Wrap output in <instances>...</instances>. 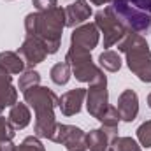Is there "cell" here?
I'll return each instance as SVG.
<instances>
[{"label": "cell", "instance_id": "obj_26", "mask_svg": "<svg viewBox=\"0 0 151 151\" xmlns=\"http://www.w3.org/2000/svg\"><path fill=\"white\" fill-rule=\"evenodd\" d=\"M32 4H34V7L37 9L39 12H42V11H49V9L58 7L56 0H32Z\"/></svg>", "mask_w": 151, "mask_h": 151}, {"label": "cell", "instance_id": "obj_21", "mask_svg": "<svg viewBox=\"0 0 151 151\" xmlns=\"http://www.w3.org/2000/svg\"><path fill=\"white\" fill-rule=\"evenodd\" d=\"M114 151H142L141 146L132 139V137H116L113 141Z\"/></svg>", "mask_w": 151, "mask_h": 151}, {"label": "cell", "instance_id": "obj_24", "mask_svg": "<svg viewBox=\"0 0 151 151\" xmlns=\"http://www.w3.org/2000/svg\"><path fill=\"white\" fill-rule=\"evenodd\" d=\"M137 139H139L141 146L151 148V119L144 121V123L137 128Z\"/></svg>", "mask_w": 151, "mask_h": 151}, {"label": "cell", "instance_id": "obj_20", "mask_svg": "<svg viewBox=\"0 0 151 151\" xmlns=\"http://www.w3.org/2000/svg\"><path fill=\"white\" fill-rule=\"evenodd\" d=\"M39 83H40V74H39L37 70H34V69H28V70H25L23 74L19 76V83H18V86H19L21 91H27L28 88L37 86Z\"/></svg>", "mask_w": 151, "mask_h": 151}, {"label": "cell", "instance_id": "obj_12", "mask_svg": "<svg viewBox=\"0 0 151 151\" xmlns=\"http://www.w3.org/2000/svg\"><path fill=\"white\" fill-rule=\"evenodd\" d=\"M118 113L123 121L132 123L139 114V97L134 90H125L118 99Z\"/></svg>", "mask_w": 151, "mask_h": 151}, {"label": "cell", "instance_id": "obj_17", "mask_svg": "<svg viewBox=\"0 0 151 151\" xmlns=\"http://www.w3.org/2000/svg\"><path fill=\"white\" fill-rule=\"evenodd\" d=\"M0 67L9 74H21L25 70V62L18 53L2 51L0 53Z\"/></svg>", "mask_w": 151, "mask_h": 151}, {"label": "cell", "instance_id": "obj_7", "mask_svg": "<svg viewBox=\"0 0 151 151\" xmlns=\"http://www.w3.org/2000/svg\"><path fill=\"white\" fill-rule=\"evenodd\" d=\"M109 93H107V79L106 76L99 81L91 83L86 90V109L95 119H100L109 107Z\"/></svg>", "mask_w": 151, "mask_h": 151}, {"label": "cell", "instance_id": "obj_10", "mask_svg": "<svg viewBox=\"0 0 151 151\" xmlns=\"http://www.w3.org/2000/svg\"><path fill=\"white\" fill-rule=\"evenodd\" d=\"M99 40H100V32H99L97 25L95 23H83L74 28V32L70 35V46L91 51L97 47Z\"/></svg>", "mask_w": 151, "mask_h": 151}, {"label": "cell", "instance_id": "obj_27", "mask_svg": "<svg viewBox=\"0 0 151 151\" xmlns=\"http://www.w3.org/2000/svg\"><path fill=\"white\" fill-rule=\"evenodd\" d=\"M2 151H16V146L12 144V141H7L2 144Z\"/></svg>", "mask_w": 151, "mask_h": 151}, {"label": "cell", "instance_id": "obj_15", "mask_svg": "<svg viewBox=\"0 0 151 151\" xmlns=\"http://www.w3.org/2000/svg\"><path fill=\"white\" fill-rule=\"evenodd\" d=\"M113 137L100 127L86 134V144L90 151H114L113 150Z\"/></svg>", "mask_w": 151, "mask_h": 151}, {"label": "cell", "instance_id": "obj_19", "mask_svg": "<svg viewBox=\"0 0 151 151\" xmlns=\"http://www.w3.org/2000/svg\"><path fill=\"white\" fill-rule=\"evenodd\" d=\"M49 76H51V81H53L55 84L63 86V84L69 83V79H70V76H72V69H70V65H69L67 62H60V63L53 65Z\"/></svg>", "mask_w": 151, "mask_h": 151}, {"label": "cell", "instance_id": "obj_3", "mask_svg": "<svg viewBox=\"0 0 151 151\" xmlns=\"http://www.w3.org/2000/svg\"><path fill=\"white\" fill-rule=\"evenodd\" d=\"M109 9L128 32L142 34L150 30L151 0H113Z\"/></svg>", "mask_w": 151, "mask_h": 151}, {"label": "cell", "instance_id": "obj_8", "mask_svg": "<svg viewBox=\"0 0 151 151\" xmlns=\"http://www.w3.org/2000/svg\"><path fill=\"white\" fill-rule=\"evenodd\" d=\"M53 142L65 146L69 151H86L88 144H86V134L74 125H56V132L51 137Z\"/></svg>", "mask_w": 151, "mask_h": 151}, {"label": "cell", "instance_id": "obj_9", "mask_svg": "<svg viewBox=\"0 0 151 151\" xmlns=\"http://www.w3.org/2000/svg\"><path fill=\"white\" fill-rule=\"evenodd\" d=\"M18 55L23 58L25 67L34 69L35 65L42 63V62L46 60V56H47L49 53H47L46 44H44L39 37H30V35H27V39L23 40V44H21L19 49H18Z\"/></svg>", "mask_w": 151, "mask_h": 151}, {"label": "cell", "instance_id": "obj_6", "mask_svg": "<svg viewBox=\"0 0 151 151\" xmlns=\"http://www.w3.org/2000/svg\"><path fill=\"white\" fill-rule=\"evenodd\" d=\"M95 25L99 32L104 35V47H113L121 39L127 35V28L118 21V18L113 14L109 5L95 14Z\"/></svg>", "mask_w": 151, "mask_h": 151}, {"label": "cell", "instance_id": "obj_2", "mask_svg": "<svg viewBox=\"0 0 151 151\" xmlns=\"http://www.w3.org/2000/svg\"><path fill=\"white\" fill-rule=\"evenodd\" d=\"M25 102L35 111V127L34 132L40 139H49L56 132V118H55V107L58 106V95L46 88V86H34L23 91Z\"/></svg>", "mask_w": 151, "mask_h": 151}, {"label": "cell", "instance_id": "obj_14", "mask_svg": "<svg viewBox=\"0 0 151 151\" xmlns=\"http://www.w3.org/2000/svg\"><path fill=\"white\" fill-rule=\"evenodd\" d=\"M18 102V90L12 86V77L0 67V114L5 107H12Z\"/></svg>", "mask_w": 151, "mask_h": 151}, {"label": "cell", "instance_id": "obj_18", "mask_svg": "<svg viewBox=\"0 0 151 151\" xmlns=\"http://www.w3.org/2000/svg\"><path fill=\"white\" fill-rule=\"evenodd\" d=\"M99 63L107 72H118L121 69V58H119V55L116 51H111V49H106L104 53H100Z\"/></svg>", "mask_w": 151, "mask_h": 151}, {"label": "cell", "instance_id": "obj_28", "mask_svg": "<svg viewBox=\"0 0 151 151\" xmlns=\"http://www.w3.org/2000/svg\"><path fill=\"white\" fill-rule=\"evenodd\" d=\"M93 5H106V4H111L113 0H90Z\"/></svg>", "mask_w": 151, "mask_h": 151}, {"label": "cell", "instance_id": "obj_30", "mask_svg": "<svg viewBox=\"0 0 151 151\" xmlns=\"http://www.w3.org/2000/svg\"><path fill=\"white\" fill-rule=\"evenodd\" d=\"M2 144H4V142H2ZM2 144H0V151H2Z\"/></svg>", "mask_w": 151, "mask_h": 151}, {"label": "cell", "instance_id": "obj_4", "mask_svg": "<svg viewBox=\"0 0 151 151\" xmlns=\"http://www.w3.org/2000/svg\"><path fill=\"white\" fill-rule=\"evenodd\" d=\"M118 51L127 56V65L135 76L141 74V70L151 62V51L146 39L135 32H127V35L118 42Z\"/></svg>", "mask_w": 151, "mask_h": 151}, {"label": "cell", "instance_id": "obj_1", "mask_svg": "<svg viewBox=\"0 0 151 151\" xmlns=\"http://www.w3.org/2000/svg\"><path fill=\"white\" fill-rule=\"evenodd\" d=\"M65 27V9L62 7H55L42 12H30L25 18L27 35L40 39L46 44L49 55L58 53L62 44V32Z\"/></svg>", "mask_w": 151, "mask_h": 151}, {"label": "cell", "instance_id": "obj_13", "mask_svg": "<svg viewBox=\"0 0 151 151\" xmlns=\"http://www.w3.org/2000/svg\"><path fill=\"white\" fill-rule=\"evenodd\" d=\"M90 16H91L90 4L86 0H76L65 9V25L70 28H76V27L83 25Z\"/></svg>", "mask_w": 151, "mask_h": 151}, {"label": "cell", "instance_id": "obj_5", "mask_svg": "<svg viewBox=\"0 0 151 151\" xmlns=\"http://www.w3.org/2000/svg\"><path fill=\"white\" fill-rule=\"evenodd\" d=\"M65 62L70 65L72 74L77 81L81 83H95L100 77H104V72L100 67H97L91 60V51L86 49H79V47H69Z\"/></svg>", "mask_w": 151, "mask_h": 151}, {"label": "cell", "instance_id": "obj_29", "mask_svg": "<svg viewBox=\"0 0 151 151\" xmlns=\"http://www.w3.org/2000/svg\"><path fill=\"white\" fill-rule=\"evenodd\" d=\"M148 106H150V109H151V93L148 95Z\"/></svg>", "mask_w": 151, "mask_h": 151}, {"label": "cell", "instance_id": "obj_16", "mask_svg": "<svg viewBox=\"0 0 151 151\" xmlns=\"http://www.w3.org/2000/svg\"><path fill=\"white\" fill-rule=\"evenodd\" d=\"M9 123L14 127V130H23L30 125V119H32V114L27 104H21V102H16L11 111H9Z\"/></svg>", "mask_w": 151, "mask_h": 151}, {"label": "cell", "instance_id": "obj_11", "mask_svg": "<svg viewBox=\"0 0 151 151\" xmlns=\"http://www.w3.org/2000/svg\"><path fill=\"white\" fill-rule=\"evenodd\" d=\"M84 99H86V88H76V90L63 93L62 97H58V107L62 114L74 116L81 111Z\"/></svg>", "mask_w": 151, "mask_h": 151}, {"label": "cell", "instance_id": "obj_23", "mask_svg": "<svg viewBox=\"0 0 151 151\" xmlns=\"http://www.w3.org/2000/svg\"><path fill=\"white\" fill-rule=\"evenodd\" d=\"M16 151H46V148L39 141L37 135H30V137H25V141L19 146H16Z\"/></svg>", "mask_w": 151, "mask_h": 151}, {"label": "cell", "instance_id": "obj_22", "mask_svg": "<svg viewBox=\"0 0 151 151\" xmlns=\"http://www.w3.org/2000/svg\"><path fill=\"white\" fill-rule=\"evenodd\" d=\"M119 119H121V116L118 113V109L114 107V106H109L107 107V111L104 113V116L99 119L100 123H102V127H111V128H116L118 127V123H119Z\"/></svg>", "mask_w": 151, "mask_h": 151}, {"label": "cell", "instance_id": "obj_25", "mask_svg": "<svg viewBox=\"0 0 151 151\" xmlns=\"http://www.w3.org/2000/svg\"><path fill=\"white\" fill-rule=\"evenodd\" d=\"M12 139H14V127L9 123V119L0 116V144Z\"/></svg>", "mask_w": 151, "mask_h": 151}, {"label": "cell", "instance_id": "obj_31", "mask_svg": "<svg viewBox=\"0 0 151 151\" xmlns=\"http://www.w3.org/2000/svg\"><path fill=\"white\" fill-rule=\"evenodd\" d=\"M150 28H151V27H150Z\"/></svg>", "mask_w": 151, "mask_h": 151}]
</instances>
